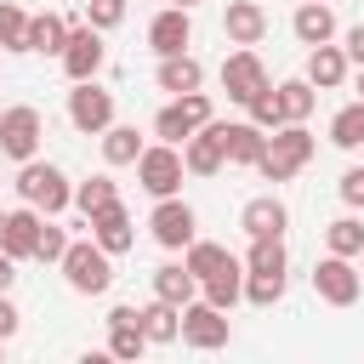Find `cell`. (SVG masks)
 Returning a JSON list of instances; mask_svg holds the SVG:
<instances>
[{"instance_id": "1", "label": "cell", "mask_w": 364, "mask_h": 364, "mask_svg": "<svg viewBox=\"0 0 364 364\" xmlns=\"http://www.w3.org/2000/svg\"><path fill=\"white\" fill-rule=\"evenodd\" d=\"M57 267H63V279H68L74 296H102L114 284V256L97 239H68V250H63Z\"/></svg>"}, {"instance_id": "2", "label": "cell", "mask_w": 364, "mask_h": 364, "mask_svg": "<svg viewBox=\"0 0 364 364\" xmlns=\"http://www.w3.org/2000/svg\"><path fill=\"white\" fill-rule=\"evenodd\" d=\"M307 159H313V136H307V125H301V119H284V125L267 136V148H262L256 171H262L267 182H290Z\"/></svg>"}, {"instance_id": "3", "label": "cell", "mask_w": 364, "mask_h": 364, "mask_svg": "<svg viewBox=\"0 0 364 364\" xmlns=\"http://www.w3.org/2000/svg\"><path fill=\"white\" fill-rule=\"evenodd\" d=\"M17 199L34 205V210H46V216H57V210L74 205V188H68V176H63L51 159H23V171H17Z\"/></svg>"}, {"instance_id": "4", "label": "cell", "mask_w": 364, "mask_h": 364, "mask_svg": "<svg viewBox=\"0 0 364 364\" xmlns=\"http://www.w3.org/2000/svg\"><path fill=\"white\" fill-rule=\"evenodd\" d=\"M205 119H210V97H205V91H182L176 102H165V108L154 114V136L182 148V142H188V136H193Z\"/></svg>"}, {"instance_id": "5", "label": "cell", "mask_w": 364, "mask_h": 364, "mask_svg": "<svg viewBox=\"0 0 364 364\" xmlns=\"http://www.w3.org/2000/svg\"><path fill=\"white\" fill-rule=\"evenodd\" d=\"M40 136H46V119H40V108H28V102H17V108H0V154L6 159H34L40 154Z\"/></svg>"}, {"instance_id": "6", "label": "cell", "mask_w": 364, "mask_h": 364, "mask_svg": "<svg viewBox=\"0 0 364 364\" xmlns=\"http://www.w3.org/2000/svg\"><path fill=\"white\" fill-rule=\"evenodd\" d=\"M63 74L68 80H97V68H102V28H91V23H80V17H68V40H63Z\"/></svg>"}, {"instance_id": "7", "label": "cell", "mask_w": 364, "mask_h": 364, "mask_svg": "<svg viewBox=\"0 0 364 364\" xmlns=\"http://www.w3.org/2000/svg\"><path fill=\"white\" fill-rule=\"evenodd\" d=\"M136 182L154 193V199H171L182 188V148L176 142H154L136 154Z\"/></svg>"}, {"instance_id": "8", "label": "cell", "mask_w": 364, "mask_h": 364, "mask_svg": "<svg viewBox=\"0 0 364 364\" xmlns=\"http://www.w3.org/2000/svg\"><path fill=\"white\" fill-rule=\"evenodd\" d=\"M188 347H199V353H216V347H228V336H233V324H228V313L222 307H210L205 296H193L188 307H182V330H176Z\"/></svg>"}, {"instance_id": "9", "label": "cell", "mask_w": 364, "mask_h": 364, "mask_svg": "<svg viewBox=\"0 0 364 364\" xmlns=\"http://www.w3.org/2000/svg\"><path fill=\"white\" fill-rule=\"evenodd\" d=\"M68 119H74V131L102 136V131L114 125V91H102L97 80H74V91H68Z\"/></svg>"}, {"instance_id": "10", "label": "cell", "mask_w": 364, "mask_h": 364, "mask_svg": "<svg viewBox=\"0 0 364 364\" xmlns=\"http://www.w3.org/2000/svg\"><path fill=\"white\" fill-rule=\"evenodd\" d=\"M313 290L330 307H353L364 290V273L353 267V256H324V262H313Z\"/></svg>"}, {"instance_id": "11", "label": "cell", "mask_w": 364, "mask_h": 364, "mask_svg": "<svg viewBox=\"0 0 364 364\" xmlns=\"http://www.w3.org/2000/svg\"><path fill=\"white\" fill-rule=\"evenodd\" d=\"M262 85H267V68H262V57H256L250 46H239V51L222 63V91H228V102H250Z\"/></svg>"}, {"instance_id": "12", "label": "cell", "mask_w": 364, "mask_h": 364, "mask_svg": "<svg viewBox=\"0 0 364 364\" xmlns=\"http://www.w3.org/2000/svg\"><path fill=\"white\" fill-rule=\"evenodd\" d=\"M148 228H154V239H159L165 250H188V239H193V205H182V199L171 193V199L154 205Z\"/></svg>"}, {"instance_id": "13", "label": "cell", "mask_w": 364, "mask_h": 364, "mask_svg": "<svg viewBox=\"0 0 364 364\" xmlns=\"http://www.w3.org/2000/svg\"><path fill=\"white\" fill-rule=\"evenodd\" d=\"M85 228H91V239L108 250V256H125L131 245H136V228H131V210L114 199V205H102L97 216H85Z\"/></svg>"}, {"instance_id": "14", "label": "cell", "mask_w": 364, "mask_h": 364, "mask_svg": "<svg viewBox=\"0 0 364 364\" xmlns=\"http://www.w3.org/2000/svg\"><path fill=\"white\" fill-rule=\"evenodd\" d=\"M40 210L34 205H17V210H6L0 216V250L11 256V262H28L34 256V239H40Z\"/></svg>"}, {"instance_id": "15", "label": "cell", "mask_w": 364, "mask_h": 364, "mask_svg": "<svg viewBox=\"0 0 364 364\" xmlns=\"http://www.w3.org/2000/svg\"><path fill=\"white\" fill-rule=\"evenodd\" d=\"M228 165V154H222V131H216V119H205L188 142H182V171H193V176H216Z\"/></svg>"}, {"instance_id": "16", "label": "cell", "mask_w": 364, "mask_h": 364, "mask_svg": "<svg viewBox=\"0 0 364 364\" xmlns=\"http://www.w3.org/2000/svg\"><path fill=\"white\" fill-rule=\"evenodd\" d=\"M188 40H193V17H188L182 6H165V11L148 23V46H154V57H176V51H188Z\"/></svg>"}, {"instance_id": "17", "label": "cell", "mask_w": 364, "mask_h": 364, "mask_svg": "<svg viewBox=\"0 0 364 364\" xmlns=\"http://www.w3.org/2000/svg\"><path fill=\"white\" fill-rule=\"evenodd\" d=\"M222 34H228L233 46H256V40L267 34V11H262L256 0H228V11H222Z\"/></svg>"}, {"instance_id": "18", "label": "cell", "mask_w": 364, "mask_h": 364, "mask_svg": "<svg viewBox=\"0 0 364 364\" xmlns=\"http://www.w3.org/2000/svg\"><path fill=\"white\" fill-rule=\"evenodd\" d=\"M290 34H296L301 46H324V40H336V11H330V0H301L296 17H290Z\"/></svg>"}, {"instance_id": "19", "label": "cell", "mask_w": 364, "mask_h": 364, "mask_svg": "<svg viewBox=\"0 0 364 364\" xmlns=\"http://www.w3.org/2000/svg\"><path fill=\"white\" fill-rule=\"evenodd\" d=\"M301 80H307L313 91H336V85L347 80V51L330 46V40H324V46H307V74H301Z\"/></svg>"}, {"instance_id": "20", "label": "cell", "mask_w": 364, "mask_h": 364, "mask_svg": "<svg viewBox=\"0 0 364 364\" xmlns=\"http://www.w3.org/2000/svg\"><path fill=\"white\" fill-rule=\"evenodd\" d=\"M216 131H222V154H228V165H256L262 148H267V131L250 125V119H233V125H216Z\"/></svg>"}, {"instance_id": "21", "label": "cell", "mask_w": 364, "mask_h": 364, "mask_svg": "<svg viewBox=\"0 0 364 364\" xmlns=\"http://www.w3.org/2000/svg\"><path fill=\"white\" fill-rule=\"evenodd\" d=\"M159 91H171V97H182V91H199L205 85V63L199 57H188V51H176V57H159Z\"/></svg>"}, {"instance_id": "22", "label": "cell", "mask_w": 364, "mask_h": 364, "mask_svg": "<svg viewBox=\"0 0 364 364\" xmlns=\"http://www.w3.org/2000/svg\"><path fill=\"white\" fill-rule=\"evenodd\" d=\"M136 324H142V336H148V347H165V341H176V330H182V307L176 301H148V307H136Z\"/></svg>"}, {"instance_id": "23", "label": "cell", "mask_w": 364, "mask_h": 364, "mask_svg": "<svg viewBox=\"0 0 364 364\" xmlns=\"http://www.w3.org/2000/svg\"><path fill=\"white\" fill-rule=\"evenodd\" d=\"M284 222H290V210L273 199V193H262V199H250L245 210H239V228L250 233V239H267V233H284Z\"/></svg>"}, {"instance_id": "24", "label": "cell", "mask_w": 364, "mask_h": 364, "mask_svg": "<svg viewBox=\"0 0 364 364\" xmlns=\"http://www.w3.org/2000/svg\"><path fill=\"white\" fill-rule=\"evenodd\" d=\"M182 267L205 284L210 273H222V267H239V256L228 250V245H216V239H188V256H182Z\"/></svg>"}, {"instance_id": "25", "label": "cell", "mask_w": 364, "mask_h": 364, "mask_svg": "<svg viewBox=\"0 0 364 364\" xmlns=\"http://www.w3.org/2000/svg\"><path fill=\"white\" fill-rule=\"evenodd\" d=\"M148 347V336H142V324H136V307H114L108 313V353L114 358H136Z\"/></svg>"}, {"instance_id": "26", "label": "cell", "mask_w": 364, "mask_h": 364, "mask_svg": "<svg viewBox=\"0 0 364 364\" xmlns=\"http://www.w3.org/2000/svg\"><path fill=\"white\" fill-rule=\"evenodd\" d=\"M63 40H68V17H57V11H40V17H28V28H23V51L57 57Z\"/></svg>"}, {"instance_id": "27", "label": "cell", "mask_w": 364, "mask_h": 364, "mask_svg": "<svg viewBox=\"0 0 364 364\" xmlns=\"http://www.w3.org/2000/svg\"><path fill=\"white\" fill-rule=\"evenodd\" d=\"M154 296H159V301H176V307H188V301L199 296V279H193L182 262H165V267H154Z\"/></svg>"}, {"instance_id": "28", "label": "cell", "mask_w": 364, "mask_h": 364, "mask_svg": "<svg viewBox=\"0 0 364 364\" xmlns=\"http://www.w3.org/2000/svg\"><path fill=\"white\" fill-rule=\"evenodd\" d=\"M142 148H148V142L136 136V125H108V131H102V159H108V165H136Z\"/></svg>"}, {"instance_id": "29", "label": "cell", "mask_w": 364, "mask_h": 364, "mask_svg": "<svg viewBox=\"0 0 364 364\" xmlns=\"http://www.w3.org/2000/svg\"><path fill=\"white\" fill-rule=\"evenodd\" d=\"M199 296H205L210 307H222V313H228L233 301H245V273H239V267H222V273H210V279L199 284Z\"/></svg>"}, {"instance_id": "30", "label": "cell", "mask_w": 364, "mask_h": 364, "mask_svg": "<svg viewBox=\"0 0 364 364\" xmlns=\"http://www.w3.org/2000/svg\"><path fill=\"white\" fill-rule=\"evenodd\" d=\"M284 233H267V239H250V256H245V273H284Z\"/></svg>"}, {"instance_id": "31", "label": "cell", "mask_w": 364, "mask_h": 364, "mask_svg": "<svg viewBox=\"0 0 364 364\" xmlns=\"http://www.w3.org/2000/svg\"><path fill=\"white\" fill-rule=\"evenodd\" d=\"M330 142L336 148H364V102H347V108H336V119H330Z\"/></svg>"}, {"instance_id": "32", "label": "cell", "mask_w": 364, "mask_h": 364, "mask_svg": "<svg viewBox=\"0 0 364 364\" xmlns=\"http://www.w3.org/2000/svg\"><path fill=\"white\" fill-rule=\"evenodd\" d=\"M324 245H330V256H358L364 250V222L358 216H336L324 228Z\"/></svg>"}, {"instance_id": "33", "label": "cell", "mask_w": 364, "mask_h": 364, "mask_svg": "<svg viewBox=\"0 0 364 364\" xmlns=\"http://www.w3.org/2000/svg\"><path fill=\"white\" fill-rule=\"evenodd\" d=\"M245 108H250V125H262V131H279V125H284V102H279V85H262V91H256Z\"/></svg>"}, {"instance_id": "34", "label": "cell", "mask_w": 364, "mask_h": 364, "mask_svg": "<svg viewBox=\"0 0 364 364\" xmlns=\"http://www.w3.org/2000/svg\"><path fill=\"white\" fill-rule=\"evenodd\" d=\"M119 193H114V176H85L80 188H74V205L85 210V216H97L102 205H114Z\"/></svg>"}, {"instance_id": "35", "label": "cell", "mask_w": 364, "mask_h": 364, "mask_svg": "<svg viewBox=\"0 0 364 364\" xmlns=\"http://www.w3.org/2000/svg\"><path fill=\"white\" fill-rule=\"evenodd\" d=\"M279 102H284V119H307L313 102H318V91H313L307 80H284V85H279Z\"/></svg>"}, {"instance_id": "36", "label": "cell", "mask_w": 364, "mask_h": 364, "mask_svg": "<svg viewBox=\"0 0 364 364\" xmlns=\"http://www.w3.org/2000/svg\"><path fill=\"white\" fill-rule=\"evenodd\" d=\"M279 296H284V273H245V301L273 307Z\"/></svg>"}, {"instance_id": "37", "label": "cell", "mask_w": 364, "mask_h": 364, "mask_svg": "<svg viewBox=\"0 0 364 364\" xmlns=\"http://www.w3.org/2000/svg\"><path fill=\"white\" fill-rule=\"evenodd\" d=\"M23 28H28V11L11 6V0H0V46L6 51H23Z\"/></svg>"}, {"instance_id": "38", "label": "cell", "mask_w": 364, "mask_h": 364, "mask_svg": "<svg viewBox=\"0 0 364 364\" xmlns=\"http://www.w3.org/2000/svg\"><path fill=\"white\" fill-rule=\"evenodd\" d=\"M63 250H68V233H63L57 222H40V239H34V262H63Z\"/></svg>"}, {"instance_id": "39", "label": "cell", "mask_w": 364, "mask_h": 364, "mask_svg": "<svg viewBox=\"0 0 364 364\" xmlns=\"http://www.w3.org/2000/svg\"><path fill=\"white\" fill-rule=\"evenodd\" d=\"M85 23L91 28H119L125 23V0H85Z\"/></svg>"}, {"instance_id": "40", "label": "cell", "mask_w": 364, "mask_h": 364, "mask_svg": "<svg viewBox=\"0 0 364 364\" xmlns=\"http://www.w3.org/2000/svg\"><path fill=\"white\" fill-rule=\"evenodd\" d=\"M341 199H347L353 210H364V165H347V171H341Z\"/></svg>"}, {"instance_id": "41", "label": "cell", "mask_w": 364, "mask_h": 364, "mask_svg": "<svg viewBox=\"0 0 364 364\" xmlns=\"http://www.w3.org/2000/svg\"><path fill=\"white\" fill-rule=\"evenodd\" d=\"M17 324H23V313H17V307H11V296L0 290V336L11 341V336H17Z\"/></svg>"}, {"instance_id": "42", "label": "cell", "mask_w": 364, "mask_h": 364, "mask_svg": "<svg viewBox=\"0 0 364 364\" xmlns=\"http://www.w3.org/2000/svg\"><path fill=\"white\" fill-rule=\"evenodd\" d=\"M341 51H347V63H358V68H364V23H358V28H347V46H341Z\"/></svg>"}, {"instance_id": "43", "label": "cell", "mask_w": 364, "mask_h": 364, "mask_svg": "<svg viewBox=\"0 0 364 364\" xmlns=\"http://www.w3.org/2000/svg\"><path fill=\"white\" fill-rule=\"evenodd\" d=\"M11 279H17V262L0 250V290H11Z\"/></svg>"}, {"instance_id": "44", "label": "cell", "mask_w": 364, "mask_h": 364, "mask_svg": "<svg viewBox=\"0 0 364 364\" xmlns=\"http://www.w3.org/2000/svg\"><path fill=\"white\" fill-rule=\"evenodd\" d=\"M171 6H182V11H193V6H199V0H171Z\"/></svg>"}, {"instance_id": "45", "label": "cell", "mask_w": 364, "mask_h": 364, "mask_svg": "<svg viewBox=\"0 0 364 364\" xmlns=\"http://www.w3.org/2000/svg\"><path fill=\"white\" fill-rule=\"evenodd\" d=\"M358 102H364V68H358Z\"/></svg>"}, {"instance_id": "46", "label": "cell", "mask_w": 364, "mask_h": 364, "mask_svg": "<svg viewBox=\"0 0 364 364\" xmlns=\"http://www.w3.org/2000/svg\"><path fill=\"white\" fill-rule=\"evenodd\" d=\"M0 353H6V336H0Z\"/></svg>"}, {"instance_id": "47", "label": "cell", "mask_w": 364, "mask_h": 364, "mask_svg": "<svg viewBox=\"0 0 364 364\" xmlns=\"http://www.w3.org/2000/svg\"><path fill=\"white\" fill-rule=\"evenodd\" d=\"M358 256H364V250H358ZM358 273H364V267H358Z\"/></svg>"}, {"instance_id": "48", "label": "cell", "mask_w": 364, "mask_h": 364, "mask_svg": "<svg viewBox=\"0 0 364 364\" xmlns=\"http://www.w3.org/2000/svg\"><path fill=\"white\" fill-rule=\"evenodd\" d=\"M0 216H6V210H0Z\"/></svg>"}, {"instance_id": "49", "label": "cell", "mask_w": 364, "mask_h": 364, "mask_svg": "<svg viewBox=\"0 0 364 364\" xmlns=\"http://www.w3.org/2000/svg\"><path fill=\"white\" fill-rule=\"evenodd\" d=\"M0 159H6V154H0Z\"/></svg>"}]
</instances>
